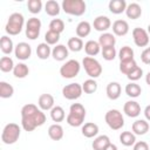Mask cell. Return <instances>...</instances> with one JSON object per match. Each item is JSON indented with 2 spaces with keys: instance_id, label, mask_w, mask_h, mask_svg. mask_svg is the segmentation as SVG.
Segmentation results:
<instances>
[{
  "instance_id": "obj_1",
  "label": "cell",
  "mask_w": 150,
  "mask_h": 150,
  "mask_svg": "<svg viewBox=\"0 0 150 150\" xmlns=\"http://www.w3.org/2000/svg\"><path fill=\"white\" fill-rule=\"evenodd\" d=\"M46 122L45 112L33 103H27L21 108V127L26 131H33Z\"/></svg>"
},
{
  "instance_id": "obj_2",
  "label": "cell",
  "mask_w": 150,
  "mask_h": 150,
  "mask_svg": "<svg viewBox=\"0 0 150 150\" xmlns=\"http://www.w3.org/2000/svg\"><path fill=\"white\" fill-rule=\"evenodd\" d=\"M86 117V108L81 103H73L69 108V114L66 117L67 123L70 127H80L83 124Z\"/></svg>"
},
{
  "instance_id": "obj_3",
  "label": "cell",
  "mask_w": 150,
  "mask_h": 150,
  "mask_svg": "<svg viewBox=\"0 0 150 150\" xmlns=\"http://www.w3.org/2000/svg\"><path fill=\"white\" fill-rule=\"evenodd\" d=\"M25 25V18L21 13H12L7 20V23L5 26V30L9 35H18L21 33Z\"/></svg>"
},
{
  "instance_id": "obj_4",
  "label": "cell",
  "mask_w": 150,
  "mask_h": 150,
  "mask_svg": "<svg viewBox=\"0 0 150 150\" xmlns=\"http://www.w3.org/2000/svg\"><path fill=\"white\" fill-rule=\"evenodd\" d=\"M61 8L69 15L81 16L86 13L87 5L83 0H63L61 4Z\"/></svg>"
},
{
  "instance_id": "obj_5",
  "label": "cell",
  "mask_w": 150,
  "mask_h": 150,
  "mask_svg": "<svg viewBox=\"0 0 150 150\" xmlns=\"http://www.w3.org/2000/svg\"><path fill=\"white\" fill-rule=\"evenodd\" d=\"M20 134H21V129H20L19 124H16V123H8L2 129L1 141L5 144H13V143H15L19 139Z\"/></svg>"
},
{
  "instance_id": "obj_6",
  "label": "cell",
  "mask_w": 150,
  "mask_h": 150,
  "mask_svg": "<svg viewBox=\"0 0 150 150\" xmlns=\"http://www.w3.org/2000/svg\"><path fill=\"white\" fill-rule=\"evenodd\" d=\"M82 66L84 68V71L87 73V75L90 77V79H97L101 74H102V66L101 63L94 59V57H90V56H86L83 57L82 60Z\"/></svg>"
},
{
  "instance_id": "obj_7",
  "label": "cell",
  "mask_w": 150,
  "mask_h": 150,
  "mask_svg": "<svg viewBox=\"0 0 150 150\" xmlns=\"http://www.w3.org/2000/svg\"><path fill=\"white\" fill-rule=\"evenodd\" d=\"M104 120H105V123L108 124V127L110 129H112V130H120L124 125L123 115L117 109H110V110H108L105 112Z\"/></svg>"
},
{
  "instance_id": "obj_8",
  "label": "cell",
  "mask_w": 150,
  "mask_h": 150,
  "mask_svg": "<svg viewBox=\"0 0 150 150\" xmlns=\"http://www.w3.org/2000/svg\"><path fill=\"white\" fill-rule=\"evenodd\" d=\"M81 70V64L77 60H68L66 63H63L60 68V75L63 79H74L79 75Z\"/></svg>"
},
{
  "instance_id": "obj_9",
  "label": "cell",
  "mask_w": 150,
  "mask_h": 150,
  "mask_svg": "<svg viewBox=\"0 0 150 150\" xmlns=\"http://www.w3.org/2000/svg\"><path fill=\"white\" fill-rule=\"evenodd\" d=\"M83 90H82V84L80 83H69V84H66L63 88H62V95L64 98L67 100H77L79 97H81Z\"/></svg>"
},
{
  "instance_id": "obj_10",
  "label": "cell",
  "mask_w": 150,
  "mask_h": 150,
  "mask_svg": "<svg viewBox=\"0 0 150 150\" xmlns=\"http://www.w3.org/2000/svg\"><path fill=\"white\" fill-rule=\"evenodd\" d=\"M41 30V21L38 18H30L26 22V36L29 40H35L39 38Z\"/></svg>"
},
{
  "instance_id": "obj_11",
  "label": "cell",
  "mask_w": 150,
  "mask_h": 150,
  "mask_svg": "<svg viewBox=\"0 0 150 150\" xmlns=\"http://www.w3.org/2000/svg\"><path fill=\"white\" fill-rule=\"evenodd\" d=\"M132 39L137 47H146L149 45V34L145 29L136 27L132 29Z\"/></svg>"
},
{
  "instance_id": "obj_12",
  "label": "cell",
  "mask_w": 150,
  "mask_h": 150,
  "mask_svg": "<svg viewBox=\"0 0 150 150\" xmlns=\"http://www.w3.org/2000/svg\"><path fill=\"white\" fill-rule=\"evenodd\" d=\"M14 55L18 60H21V61L28 60L32 55V47L27 42H19L15 46Z\"/></svg>"
},
{
  "instance_id": "obj_13",
  "label": "cell",
  "mask_w": 150,
  "mask_h": 150,
  "mask_svg": "<svg viewBox=\"0 0 150 150\" xmlns=\"http://www.w3.org/2000/svg\"><path fill=\"white\" fill-rule=\"evenodd\" d=\"M55 101H54V97L53 95L50 94H41L39 96V100H38V105L39 108L42 110V111H47V110H52L55 105H54Z\"/></svg>"
},
{
  "instance_id": "obj_14",
  "label": "cell",
  "mask_w": 150,
  "mask_h": 150,
  "mask_svg": "<svg viewBox=\"0 0 150 150\" xmlns=\"http://www.w3.org/2000/svg\"><path fill=\"white\" fill-rule=\"evenodd\" d=\"M123 112L128 117H137L141 114V105L136 101H127L123 105Z\"/></svg>"
},
{
  "instance_id": "obj_15",
  "label": "cell",
  "mask_w": 150,
  "mask_h": 150,
  "mask_svg": "<svg viewBox=\"0 0 150 150\" xmlns=\"http://www.w3.org/2000/svg\"><path fill=\"white\" fill-rule=\"evenodd\" d=\"M93 26L94 28L97 30V32H107L110 27H111V21L108 16L105 15H98L94 19V22H93Z\"/></svg>"
},
{
  "instance_id": "obj_16",
  "label": "cell",
  "mask_w": 150,
  "mask_h": 150,
  "mask_svg": "<svg viewBox=\"0 0 150 150\" xmlns=\"http://www.w3.org/2000/svg\"><path fill=\"white\" fill-rule=\"evenodd\" d=\"M112 32H114V35L124 36L129 32V23L125 20H121V19L116 20L112 23Z\"/></svg>"
},
{
  "instance_id": "obj_17",
  "label": "cell",
  "mask_w": 150,
  "mask_h": 150,
  "mask_svg": "<svg viewBox=\"0 0 150 150\" xmlns=\"http://www.w3.org/2000/svg\"><path fill=\"white\" fill-rule=\"evenodd\" d=\"M68 47H66L64 45H56L52 49V56L55 61H64L68 57Z\"/></svg>"
},
{
  "instance_id": "obj_18",
  "label": "cell",
  "mask_w": 150,
  "mask_h": 150,
  "mask_svg": "<svg viewBox=\"0 0 150 150\" xmlns=\"http://www.w3.org/2000/svg\"><path fill=\"white\" fill-rule=\"evenodd\" d=\"M121 91H122V88H121V84L118 82H109L107 84L105 93L110 100H112V101L117 100L121 96Z\"/></svg>"
},
{
  "instance_id": "obj_19",
  "label": "cell",
  "mask_w": 150,
  "mask_h": 150,
  "mask_svg": "<svg viewBox=\"0 0 150 150\" xmlns=\"http://www.w3.org/2000/svg\"><path fill=\"white\" fill-rule=\"evenodd\" d=\"M149 122L146 120H136L134 123H132V132L135 135H145L148 131H149Z\"/></svg>"
},
{
  "instance_id": "obj_20",
  "label": "cell",
  "mask_w": 150,
  "mask_h": 150,
  "mask_svg": "<svg viewBox=\"0 0 150 150\" xmlns=\"http://www.w3.org/2000/svg\"><path fill=\"white\" fill-rule=\"evenodd\" d=\"M125 0H110L108 4V8L112 14H121L127 9Z\"/></svg>"
},
{
  "instance_id": "obj_21",
  "label": "cell",
  "mask_w": 150,
  "mask_h": 150,
  "mask_svg": "<svg viewBox=\"0 0 150 150\" xmlns=\"http://www.w3.org/2000/svg\"><path fill=\"white\" fill-rule=\"evenodd\" d=\"M82 135L87 138H93L95 136H97L98 134V125L94 122H88V123H84L82 125Z\"/></svg>"
},
{
  "instance_id": "obj_22",
  "label": "cell",
  "mask_w": 150,
  "mask_h": 150,
  "mask_svg": "<svg viewBox=\"0 0 150 150\" xmlns=\"http://www.w3.org/2000/svg\"><path fill=\"white\" fill-rule=\"evenodd\" d=\"M125 14L129 19L131 20H136L142 15V7L137 4V2H131L127 6L125 9Z\"/></svg>"
},
{
  "instance_id": "obj_23",
  "label": "cell",
  "mask_w": 150,
  "mask_h": 150,
  "mask_svg": "<svg viewBox=\"0 0 150 150\" xmlns=\"http://www.w3.org/2000/svg\"><path fill=\"white\" fill-rule=\"evenodd\" d=\"M98 43L101 46V48H104V47H115V43H116V38L112 33H102L98 38Z\"/></svg>"
},
{
  "instance_id": "obj_24",
  "label": "cell",
  "mask_w": 150,
  "mask_h": 150,
  "mask_svg": "<svg viewBox=\"0 0 150 150\" xmlns=\"http://www.w3.org/2000/svg\"><path fill=\"white\" fill-rule=\"evenodd\" d=\"M64 132H63V128L61 124L59 123H54L48 128V136L50 137V139L53 141H60L62 139Z\"/></svg>"
},
{
  "instance_id": "obj_25",
  "label": "cell",
  "mask_w": 150,
  "mask_h": 150,
  "mask_svg": "<svg viewBox=\"0 0 150 150\" xmlns=\"http://www.w3.org/2000/svg\"><path fill=\"white\" fill-rule=\"evenodd\" d=\"M84 52L88 56L93 57V56H96L100 52H101V46L98 43V41H94V40H89L84 43Z\"/></svg>"
},
{
  "instance_id": "obj_26",
  "label": "cell",
  "mask_w": 150,
  "mask_h": 150,
  "mask_svg": "<svg viewBox=\"0 0 150 150\" xmlns=\"http://www.w3.org/2000/svg\"><path fill=\"white\" fill-rule=\"evenodd\" d=\"M110 138L107 135H100L97 137H95V139L93 141V149L94 150H105V148L110 144Z\"/></svg>"
},
{
  "instance_id": "obj_27",
  "label": "cell",
  "mask_w": 150,
  "mask_h": 150,
  "mask_svg": "<svg viewBox=\"0 0 150 150\" xmlns=\"http://www.w3.org/2000/svg\"><path fill=\"white\" fill-rule=\"evenodd\" d=\"M61 6L57 1L55 0H48L45 5V12L49 15V16H56L60 14V11H61Z\"/></svg>"
},
{
  "instance_id": "obj_28",
  "label": "cell",
  "mask_w": 150,
  "mask_h": 150,
  "mask_svg": "<svg viewBox=\"0 0 150 150\" xmlns=\"http://www.w3.org/2000/svg\"><path fill=\"white\" fill-rule=\"evenodd\" d=\"M0 48H1V52L4 54H6V55H9L15 49L12 39L9 36H7V35L1 36V39H0Z\"/></svg>"
},
{
  "instance_id": "obj_29",
  "label": "cell",
  "mask_w": 150,
  "mask_h": 150,
  "mask_svg": "<svg viewBox=\"0 0 150 150\" xmlns=\"http://www.w3.org/2000/svg\"><path fill=\"white\" fill-rule=\"evenodd\" d=\"M36 55L39 59L41 60H47L50 55H52V49H50V46L46 42H41L36 47Z\"/></svg>"
},
{
  "instance_id": "obj_30",
  "label": "cell",
  "mask_w": 150,
  "mask_h": 150,
  "mask_svg": "<svg viewBox=\"0 0 150 150\" xmlns=\"http://www.w3.org/2000/svg\"><path fill=\"white\" fill-rule=\"evenodd\" d=\"M124 91H125V94H127L129 97L136 98V97H138V96L141 95L142 88H141V86L137 84L136 82H130V83H128V84L125 86Z\"/></svg>"
},
{
  "instance_id": "obj_31",
  "label": "cell",
  "mask_w": 150,
  "mask_h": 150,
  "mask_svg": "<svg viewBox=\"0 0 150 150\" xmlns=\"http://www.w3.org/2000/svg\"><path fill=\"white\" fill-rule=\"evenodd\" d=\"M120 142L124 146H131L136 143V135L132 131H122L120 135Z\"/></svg>"
},
{
  "instance_id": "obj_32",
  "label": "cell",
  "mask_w": 150,
  "mask_h": 150,
  "mask_svg": "<svg viewBox=\"0 0 150 150\" xmlns=\"http://www.w3.org/2000/svg\"><path fill=\"white\" fill-rule=\"evenodd\" d=\"M91 32V25L88 21H81L76 26V35L77 38H86L90 34Z\"/></svg>"
},
{
  "instance_id": "obj_33",
  "label": "cell",
  "mask_w": 150,
  "mask_h": 150,
  "mask_svg": "<svg viewBox=\"0 0 150 150\" xmlns=\"http://www.w3.org/2000/svg\"><path fill=\"white\" fill-rule=\"evenodd\" d=\"M13 74L18 79H23L29 74V68H28V66L26 63L19 62L18 64H15V67L13 69Z\"/></svg>"
},
{
  "instance_id": "obj_34",
  "label": "cell",
  "mask_w": 150,
  "mask_h": 150,
  "mask_svg": "<svg viewBox=\"0 0 150 150\" xmlns=\"http://www.w3.org/2000/svg\"><path fill=\"white\" fill-rule=\"evenodd\" d=\"M67 47H68V49L69 50H71V52H80V50H82V48L84 47L83 46V41H82V39H80V38H77V36H73V38H70L69 40H68V42H67Z\"/></svg>"
},
{
  "instance_id": "obj_35",
  "label": "cell",
  "mask_w": 150,
  "mask_h": 150,
  "mask_svg": "<svg viewBox=\"0 0 150 150\" xmlns=\"http://www.w3.org/2000/svg\"><path fill=\"white\" fill-rule=\"evenodd\" d=\"M15 64L13 62V59L9 56H2L0 59V70L4 73H9L13 71Z\"/></svg>"
},
{
  "instance_id": "obj_36",
  "label": "cell",
  "mask_w": 150,
  "mask_h": 150,
  "mask_svg": "<svg viewBox=\"0 0 150 150\" xmlns=\"http://www.w3.org/2000/svg\"><path fill=\"white\" fill-rule=\"evenodd\" d=\"M13 94H14L13 86L5 82V81H1L0 82V97L1 98H9L13 96Z\"/></svg>"
},
{
  "instance_id": "obj_37",
  "label": "cell",
  "mask_w": 150,
  "mask_h": 150,
  "mask_svg": "<svg viewBox=\"0 0 150 150\" xmlns=\"http://www.w3.org/2000/svg\"><path fill=\"white\" fill-rule=\"evenodd\" d=\"M50 118H52L55 123L62 122V121L66 118V114H64L63 108L60 107V105H55V107L50 110Z\"/></svg>"
},
{
  "instance_id": "obj_38",
  "label": "cell",
  "mask_w": 150,
  "mask_h": 150,
  "mask_svg": "<svg viewBox=\"0 0 150 150\" xmlns=\"http://www.w3.org/2000/svg\"><path fill=\"white\" fill-rule=\"evenodd\" d=\"M118 57H120V62L134 60V50H132V48L129 47V46H123L118 52Z\"/></svg>"
},
{
  "instance_id": "obj_39",
  "label": "cell",
  "mask_w": 150,
  "mask_h": 150,
  "mask_svg": "<svg viewBox=\"0 0 150 150\" xmlns=\"http://www.w3.org/2000/svg\"><path fill=\"white\" fill-rule=\"evenodd\" d=\"M137 67V63L134 60H129V61H123V62H120V71L124 75H128L131 70H134L135 68Z\"/></svg>"
},
{
  "instance_id": "obj_40",
  "label": "cell",
  "mask_w": 150,
  "mask_h": 150,
  "mask_svg": "<svg viewBox=\"0 0 150 150\" xmlns=\"http://www.w3.org/2000/svg\"><path fill=\"white\" fill-rule=\"evenodd\" d=\"M82 90L86 94H94L97 90V82L94 79H88L82 83Z\"/></svg>"
},
{
  "instance_id": "obj_41",
  "label": "cell",
  "mask_w": 150,
  "mask_h": 150,
  "mask_svg": "<svg viewBox=\"0 0 150 150\" xmlns=\"http://www.w3.org/2000/svg\"><path fill=\"white\" fill-rule=\"evenodd\" d=\"M27 8L32 14H39L42 9V1L41 0H28Z\"/></svg>"
},
{
  "instance_id": "obj_42",
  "label": "cell",
  "mask_w": 150,
  "mask_h": 150,
  "mask_svg": "<svg viewBox=\"0 0 150 150\" xmlns=\"http://www.w3.org/2000/svg\"><path fill=\"white\" fill-rule=\"evenodd\" d=\"M63 29H64V22L61 19H53L49 22V30H53V32L61 34L63 32Z\"/></svg>"
},
{
  "instance_id": "obj_43",
  "label": "cell",
  "mask_w": 150,
  "mask_h": 150,
  "mask_svg": "<svg viewBox=\"0 0 150 150\" xmlns=\"http://www.w3.org/2000/svg\"><path fill=\"white\" fill-rule=\"evenodd\" d=\"M101 52H102L103 59L107 61H112L117 55L115 47H104V48H101Z\"/></svg>"
},
{
  "instance_id": "obj_44",
  "label": "cell",
  "mask_w": 150,
  "mask_h": 150,
  "mask_svg": "<svg viewBox=\"0 0 150 150\" xmlns=\"http://www.w3.org/2000/svg\"><path fill=\"white\" fill-rule=\"evenodd\" d=\"M45 40H46V43H48L49 46H52V45L56 46V43L60 40V34L56 32H53V30H48L45 34Z\"/></svg>"
},
{
  "instance_id": "obj_45",
  "label": "cell",
  "mask_w": 150,
  "mask_h": 150,
  "mask_svg": "<svg viewBox=\"0 0 150 150\" xmlns=\"http://www.w3.org/2000/svg\"><path fill=\"white\" fill-rule=\"evenodd\" d=\"M142 76H143V69H142L141 67H138V66L127 75V77H128L131 82H136V81H138Z\"/></svg>"
},
{
  "instance_id": "obj_46",
  "label": "cell",
  "mask_w": 150,
  "mask_h": 150,
  "mask_svg": "<svg viewBox=\"0 0 150 150\" xmlns=\"http://www.w3.org/2000/svg\"><path fill=\"white\" fill-rule=\"evenodd\" d=\"M141 60L145 64H150V47H146L142 53H141Z\"/></svg>"
},
{
  "instance_id": "obj_47",
  "label": "cell",
  "mask_w": 150,
  "mask_h": 150,
  "mask_svg": "<svg viewBox=\"0 0 150 150\" xmlns=\"http://www.w3.org/2000/svg\"><path fill=\"white\" fill-rule=\"evenodd\" d=\"M132 150H149V145L144 141H138V142H136L134 144Z\"/></svg>"
},
{
  "instance_id": "obj_48",
  "label": "cell",
  "mask_w": 150,
  "mask_h": 150,
  "mask_svg": "<svg viewBox=\"0 0 150 150\" xmlns=\"http://www.w3.org/2000/svg\"><path fill=\"white\" fill-rule=\"evenodd\" d=\"M144 116H145V120L150 122V104L145 107V109H144Z\"/></svg>"
},
{
  "instance_id": "obj_49",
  "label": "cell",
  "mask_w": 150,
  "mask_h": 150,
  "mask_svg": "<svg viewBox=\"0 0 150 150\" xmlns=\"http://www.w3.org/2000/svg\"><path fill=\"white\" fill-rule=\"evenodd\" d=\"M105 150H118V149H117V146H116L114 143H110V144L105 148Z\"/></svg>"
},
{
  "instance_id": "obj_50",
  "label": "cell",
  "mask_w": 150,
  "mask_h": 150,
  "mask_svg": "<svg viewBox=\"0 0 150 150\" xmlns=\"http://www.w3.org/2000/svg\"><path fill=\"white\" fill-rule=\"evenodd\" d=\"M145 82H146V84H148V86H150V71L145 75Z\"/></svg>"
},
{
  "instance_id": "obj_51",
  "label": "cell",
  "mask_w": 150,
  "mask_h": 150,
  "mask_svg": "<svg viewBox=\"0 0 150 150\" xmlns=\"http://www.w3.org/2000/svg\"><path fill=\"white\" fill-rule=\"evenodd\" d=\"M146 32H148V34L150 35V23H149V26H148V29H146Z\"/></svg>"
}]
</instances>
